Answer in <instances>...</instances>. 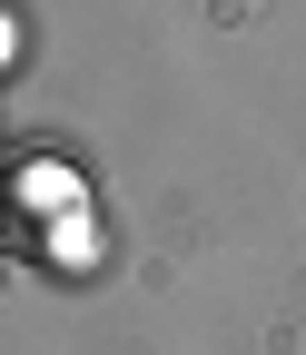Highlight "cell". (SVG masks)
<instances>
[{
	"label": "cell",
	"instance_id": "1",
	"mask_svg": "<svg viewBox=\"0 0 306 355\" xmlns=\"http://www.w3.org/2000/svg\"><path fill=\"white\" fill-rule=\"evenodd\" d=\"M20 198H30V207H50V198L69 207V168H50V158H30V168H20Z\"/></svg>",
	"mask_w": 306,
	"mask_h": 355
}]
</instances>
